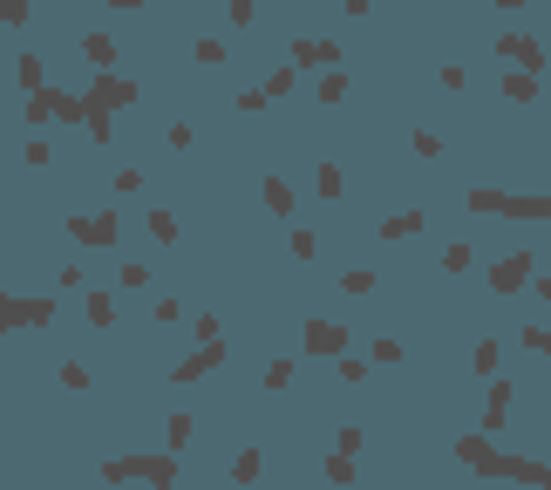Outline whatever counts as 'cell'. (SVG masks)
Segmentation results:
<instances>
[{
  "label": "cell",
  "instance_id": "obj_1",
  "mask_svg": "<svg viewBox=\"0 0 551 490\" xmlns=\"http://www.w3.org/2000/svg\"><path fill=\"white\" fill-rule=\"evenodd\" d=\"M103 484H177V449H150V457H109Z\"/></svg>",
  "mask_w": 551,
  "mask_h": 490
},
{
  "label": "cell",
  "instance_id": "obj_2",
  "mask_svg": "<svg viewBox=\"0 0 551 490\" xmlns=\"http://www.w3.org/2000/svg\"><path fill=\"white\" fill-rule=\"evenodd\" d=\"M470 212L483 218H518V225H551V198H510V191H470Z\"/></svg>",
  "mask_w": 551,
  "mask_h": 490
},
{
  "label": "cell",
  "instance_id": "obj_3",
  "mask_svg": "<svg viewBox=\"0 0 551 490\" xmlns=\"http://www.w3.org/2000/svg\"><path fill=\"white\" fill-rule=\"evenodd\" d=\"M476 476H497V484H537V490H551V463H531V457H504V449H490V457L476 463Z\"/></svg>",
  "mask_w": 551,
  "mask_h": 490
},
{
  "label": "cell",
  "instance_id": "obj_4",
  "mask_svg": "<svg viewBox=\"0 0 551 490\" xmlns=\"http://www.w3.org/2000/svg\"><path fill=\"white\" fill-rule=\"evenodd\" d=\"M55 321V300H41V293H0V334L7 327H48Z\"/></svg>",
  "mask_w": 551,
  "mask_h": 490
},
{
  "label": "cell",
  "instance_id": "obj_5",
  "mask_svg": "<svg viewBox=\"0 0 551 490\" xmlns=\"http://www.w3.org/2000/svg\"><path fill=\"white\" fill-rule=\"evenodd\" d=\"M116 212H82V218H68V239L76 245H89V252H116Z\"/></svg>",
  "mask_w": 551,
  "mask_h": 490
},
{
  "label": "cell",
  "instance_id": "obj_6",
  "mask_svg": "<svg viewBox=\"0 0 551 490\" xmlns=\"http://www.w3.org/2000/svg\"><path fill=\"white\" fill-rule=\"evenodd\" d=\"M518 286H531V252H504L490 266V293H518Z\"/></svg>",
  "mask_w": 551,
  "mask_h": 490
},
{
  "label": "cell",
  "instance_id": "obj_7",
  "mask_svg": "<svg viewBox=\"0 0 551 490\" xmlns=\"http://www.w3.org/2000/svg\"><path fill=\"white\" fill-rule=\"evenodd\" d=\"M306 354H348V327L313 313V321H306Z\"/></svg>",
  "mask_w": 551,
  "mask_h": 490
},
{
  "label": "cell",
  "instance_id": "obj_8",
  "mask_svg": "<svg viewBox=\"0 0 551 490\" xmlns=\"http://www.w3.org/2000/svg\"><path fill=\"white\" fill-rule=\"evenodd\" d=\"M89 103H103V109H130V103H137V82L116 76V68H103V76H95V89H89Z\"/></svg>",
  "mask_w": 551,
  "mask_h": 490
},
{
  "label": "cell",
  "instance_id": "obj_9",
  "mask_svg": "<svg viewBox=\"0 0 551 490\" xmlns=\"http://www.w3.org/2000/svg\"><path fill=\"white\" fill-rule=\"evenodd\" d=\"M497 89H504V103L531 109L537 95H545V82H537V68H504V76H497Z\"/></svg>",
  "mask_w": 551,
  "mask_h": 490
},
{
  "label": "cell",
  "instance_id": "obj_10",
  "mask_svg": "<svg viewBox=\"0 0 551 490\" xmlns=\"http://www.w3.org/2000/svg\"><path fill=\"white\" fill-rule=\"evenodd\" d=\"M212 368H225V348H218V340H204V348L198 354H191V361H177V368H170V382H204V375H212Z\"/></svg>",
  "mask_w": 551,
  "mask_h": 490
},
{
  "label": "cell",
  "instance_id": "obj_11",
  "mask_svg": "<svg viewBox=\"0 0 551 490\" xmlns=\"http://www.w3.org/2000/svg\"><path fill=\"white\" fill-rule=\"evenodd\" d=\"M497 55H504L510 68H545V48L524 41V34H497Z\"/></svg>",
  "mask_w": 551,
  "mask_h": 490
},
{
  "label": "cell",
  "instance_id": "obj_12",
  "mask_svg": "<svg viewBox=\"0 0 551 490\" xmlns=\"http://www.w3.org/2000/svg\"><path fill=\"white\" fill-rule=\"evenodd\" d=\"M504 409H510V382L490 375V402H483V429H504Z\"/></svg>",
  "mask_w": 551,
  "mask_h": 490
},
{
  "label": "cell",
  "instance_id": "obj_13",
  "mask_svg": "<svg viewBox=\"0 0 551 490\" xmlns=\"http://www.w3.org/2000/svg\"><path fill=\"white\" fill-rule=\"evenodd\" d=\"M259 198H266V212H273V218H293V184L286 177H266Z\"/></svg>",
  "mask_w": 551,
  "mask_h": 490
},
{
  "label": "cell",
  "instance_id": "obj_14",
  "mask_svg": "<svg viewBox=\"0 0 551 490\" xmlns=\"http://www.w3.org/2000/svg\"><path fill=\"white\" fill-rule=\"evenodd\" d=\"M266 476V457L259 449H239V457H231V484H259Z\"/></svg>",
  "mask_w": 551,
  "mask_h": 490
},
{
  "label": "cell",
  "instance_id": "obj_15",
  "mask_svg": "<svg viewBox=\"0 0 551 490\" xmlns=\"http://www.w3.org/2000/svg\"><path fill=\"white\" fill-rule=\"evenodd\" d=\"M48 109H55L61 122H89V103H82V95H61V89H48Z\"/></svg>",
  "mask_w": 551,
  "mask_h": 490
},
{
  "label": "cell",
  "instance_id": "obj_16",
  "mask_svg": "<svg viewBox=\"0 0 551 490\" xmlns=\"http://www.w3.org/2000/svg\"><path fill=\"white\" fill-rule=\"evenodd\" d=\"M321 61L334 68V61H340V48H334V41H300V68H321Z\"/></svg>",
  "mask_w": 551,
  "mask_h": 490
},
{
  "label": "cell",
  "instance_id": "obj_17",
  "mask_svg": "<svg viewBox=\"0 0 551 490\" xmlns=\"http://www.w3.org/2000/svg\"><path fill=\"white\" fill-rule=\"evenodd\" d=\"M422 231V212H395V218H382V239H415Z\"/></svg>",
  "mask_w": 551,
  "mask_h": 490
},
{
  "label": "cell",
  "instance_id": "obj_18",
  "mask_svg": "<svg viewBox=\"0 0 551 490\" xmlns=\"http://www.w3.org/2000/svg\"><path fill=\"white\" fill-rule=\"evenodd\" d=\"M321 476H327V484H354V476H361V470H354V449H334Z\"/></svg>",
  "mask_w": 551,
  "mask_h": 490
},
{
  "label": "cell",
  "instance_id": "obj_19",
  "mask_svg": "<svg viewBox=\"0 0 551 490\" xmlns=\"http://www.w3.org/2000/svg\"><path fill=\"white\" fill-rule=\"evenodd\" d=\"M313 191H321V198H340V191H348V177H340V164H321V170H313Z\"/></svg>",
  "mask_w": 551,
  "mask_h": 490
},
{
  "label": "cell",
  "instance_id": "obj_20",
  "mask_svg": "<svg viewBox=\"0 0 551 490\" xmlns=\"http://www.w3.org/2000/svg\"><path fill=\"white\" fill-rule=\"evenodd\" d=\"M116 321V293H89V327H109Z\"/></svg>",
  "mask_w": 551,
  "mask_h": 490
},
{
  "label": "cell",
  "instance_id": "obj_21",
  "mask_svg": "<svg viewBox=\"0 0 551 490\" xmlns=\"http://www.w3.org/2000/svg\"><path fill=\"white\" fill-rule=\"evenodd\" d=\"M150 239H157V245H177V218H170L164 204H157V212H150Z\"/></svg>",
  "mask_w": 551,
  "mask_h": 490
},
{
  "label": "cell",
  "instance_id": "obj_22",
  "mask_svg": "<svg viewBox=\"0 0 551 490\" xmlns=\"http://www.w3.org/2000/svg\"><path fill=\"white\" fill-rule=\"evenodd\" d=\"M313 95H321V103H340V95H348V76H340V61L321 76V89H313Z\"/></svg>",
  "mask_w": 551,
  "mask_h": 490
},
{
  "label": "cell",
  "instance_id": "obj_23",
  "mask_svg": "<svg viewBox=\"0 0 551 490\" xmlns=\"http://www.w3.org/2000/svg\"><path fill=\"white\" fill-rule=\"evenodd\" d=\"M456 457H463V463H470V470H476V463L490 457V436H463V443H456Z\"/></svg>",
  "mask_w": 551,
  "mask_h": 490
},
{
  "label": "cell",
  "instance_id": "obj_24",
  "mask_svg": "<svg viewBox=\"0 0 551 490\" xmlns=\"http://www.w3.org/2000/svg\"><path fill=\"white\" fill-rule=\"evenodd\" d=\"M14 76H21V89H41V55H21Z\"/></svg>",
  "mask_w": 551,
  "mask_h": 490
},
{
  "label": "cell",
  "instance_id": "obj_25",
  "mask_svg": "<svg viewBox=\"0 0 551 490\" xmlns=\"http://www.w3.org/2000/svg\"><path fill=\"white\" fill-rule=\"evenodd\" d=\"M470 368H476V375H497V340H476V354H470Z\"/></svg>",
  "mask_w": 551,
  "mask_h": 490
},
{
  "label": "cell",
  "instance_id": "obj_26",
  "mask_svg": "<svg viewBox=\"0 0 551 490\" xmlns=\"http://www.w3.org/2000/svg\"><path fill=\"white\" fill-rule=\"evenodd\" d=\"M0 28H28V0H0Z\"/></svg>",
  "mask_w": 551,
  "mask_h": 490
},
{
  "label": "cell",
  "instance_id": "obj_27",
  "mask_svg": "<svg viewBox=\"0 0 551 490\" xmlns=\"http://www.w3.org/2000/svg\"><path fill=\"white\" fill-rule=\"evenodd\" d=\"M89 61H95V68H109V61H116V41H109V34H89Z\"/></svg>",
  "mask_w": 551,
  "mask_h": 490
},
{
  "label": "cell",
  "instance_id": "obj_28",
  "mask_svg": "<svg viewBox=\"0 0 551 490\" xmlns=\"http://www.w3.org/2000/svg\"><path fill=\"white\" fill-rule=\"evenodd\" d=\"M61 388H76V395H82V388H89V368H82V361H61Z\"/></svg>",
  "mask_w": 551,
  "mask_h": 490
},
{
  "label": "cell",
  "instance_id": "obj_29",
  "mask_svg": "<svg viewBox=\"0 0 551 490\" xmlns=\"http://www.w3.org/2000/svg\"><path fill=\"white\" fill-rule=\"evenodd\" d=\"M293 259H321V239L313 231H293Z\"/></svg>",
  "mask_w": 551,
  "mask_h": 490
},
{
  "label": "cell",
  "instance_id": "obj_30",
  "mask_svg": "<svg viewBox=\"0 0 551 490\" xmlns=\"http://www.w3.org/2000/svg\"><path fill=\"white\" fill-rule=\"evenodd\" d=\"M518 340H524V348H531V354H551V327H524Z\"/></svg>",
  "mask_w": 551,
  "mask_h": 490
},
{
  "label": "cell",
  "instance_id": "obj_31",
  "mask_svg": "<svg viewBox=\"0 0 551 490\" xmlns=\"http://www.w3.org/2000/svg\"><path fill=\"white\" fill-rule=\"evenodd\" d=\"M443 273H470V245H449V252H443Z\"/></svg>",
  "mask_w": 551,
  "mask_h": 490
},
{
  "label": "cell",
  "instance_id": "obj_32",
  "mask_svg": "<svg viewBox=\"0 0 551 490\" xmlns=\"http://www.w3.org/2000/svg\"><path fill=\"white\" fill-rule=\"evenodd\" d=\"M415 157H443V137L436 130H415Z\"/></svg>",
  "mask_w": 551,
  "mask_h": 490
},
{
  "label": "cell",
  "instance_id": "obj_33",
  "mask_svg": "<svg viewBox=\"0 0 551 490\" xmlns=\"http://www.w3.org/2000/svg\"><path fill=\"white\" fill-rule=\"evenodd\" d=\"M198 61H204V68H218V61H225V41H212V34H204V41H198Z\"/></svg>",
  "mask_w": 551,
  "mask_h": 490
},
{
  "label": "cell",
  "instance_id": "obj_34",
  "mask_svg": "<svg viewBox=\"0 0 551 490\" xmlns=\"http://www.w3.org/2000/svg\"><path fill=\"white\" fill-rule=\"evenodd\" d=\"M340 286H348L354 300H361V293H375V273H367V266H361V273H348V279H340Z\"/></svg>",
  "mask_w": 551,
  "mask_h": 490
},
{
  "label": "cell",
  "instance_id": "obj_35",
  "mask_svg": "<svg viewBox=\"0 0 551 490\" xmlns=\"http://www.w3.org/2000/svg\"><path fill=\"white\" fill-rule=\"evenodd\" d=\"M231 21L245 28V21H252V0H231Z\"/></svg>",
  "mask_w": 551,
  "mask_h": 490
},
{
  "label": "cell",
  "instance_id": "obj_36",
  "mask_svg": "<svg viewBox=\"0 0 551 490\" xmlns=\"http://www.w3.org/2000/svg\"><path fill=\"white\" fill-rule=\"evenodd\" d=\"M518 7H537V0H497V14H518Z\"/></svg>",
  "mask_w": 551,
  "mask_h": 490
},
{
  "label": "cell",
  "instance_id": "obj_37",
  "mask_svg": "<svg viewBox=\"0 0 551 490\" xmlns=\"http://www.w3.org/2000/svg\"><path fill=\"white\" fill-rule=\"evenodd\" d=\"M109 7H122V14H130V7H143V0H109Z\"/></svg>",
  "mask_w": 551,
  "mask_h": 490
},
{
  "label": "cell",
  "instance_id": "obj_38",
  "mask_svg": "<svg viewBox=\"0 0 551 490\" xmlns=\"http://www.w3.org/2000/svg\"><path fill=\"white\" fill-rule=\"evenodd\" d=\"M537 293H545V300H551V273H545V279H537Z\"/></svg>",
  "mask_w": 551,
  "mask_h": 490
}]
</instances>
